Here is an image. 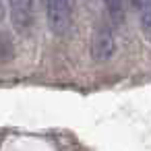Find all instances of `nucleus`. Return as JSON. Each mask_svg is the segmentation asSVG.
<instances>
[{"instance_id":"obj_1","label":"nucleus","mask_w":151,"mask_h":151,"mask_svg":"<svg viewBox=\"0 0 151 151\" xmlns=\"http://www.w3.org/2000/svg\"><path fill=\"white\" fill-rule=\"evenodd\" d=\"M116 54V35L114 27L108 23H97L91 35V58L95 62H108Z\"/></svg>"},{"instance_id":"obj_2","label":"nucleus","mask_w":151,"mask_h":151,"mask_svg":"<svg viewBox=\"0 0 151 151\" xmlns=\"http://www.w3.org/2000/svg\"><path fill=\"white\" fill-rule=\"evenodd\" d=\"M46 21L48 27L54 35H66L73 25V13L68 2H60V0H52L46 4Z\"/></svg>"},{"instance_id":"obj_3","label":"nucleus","mask_w":151,"mask_h":151,"mask_svg":"<svg viewBox=\"0 0 151 151\" xmlns=\"http://www.w3.org/2000/svg\"><path fill=\"white\" fill-rule=\"evenodd\" d=\"M11 19L19 33H27L33 27V4L31 2H11Z\"/></svg>"},{"instance_id":"obj_4","label":"nucleus","mask_w":151,"mask_h":151,"mask_svg":"<svg viewBox=\"0 0 151 151\" xmlns=\"http://www.w3.org/2000/svg\"><path fill=\"white\" fill-rule=\"evenodd\" d=\"M139 9V25L143 31V37L151 44V2H137Z\"/></svg>"},{"instance_id":"obj_5","label":"nucleus","mask_w":151,"mask_h":151,"mask_svg":"<svg viewBox=\"0 0 151 151\" xmlns=\"http://www.w3.org/2000/svg\"><path fill=\"white\" fill-rule=\"evenodd\" d=\"M106 15H108V25L116 27L118 23L124 21V4H120V2H106Z\"/></svg>"}]
</instances>
